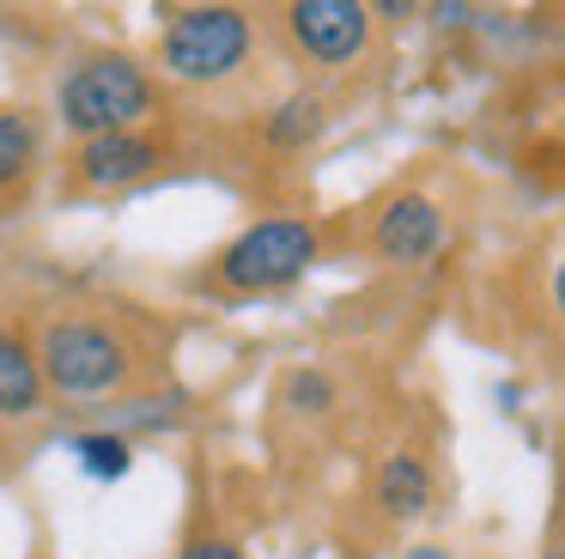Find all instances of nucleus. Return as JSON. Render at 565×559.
<instances>
[{"label":"nucleus","mask_w":565,"mask_h":559,"mask_svg":"<svg viewBox=\"0 0 565 559\" xmlns=\"http://www.w3.org/2000/svg\"><path fill=\"white\" fill-rule=\"evenodd\" d=\"M152 104H159L152 73L135 55H116V49L79 55L62 73V85H55V109H62V122L79 140H92V134H135L152 116Z\"/></svg>","instance_id":"obj_1"},{"label":"nucleus","mask_w":565,"mask_h":559,"mask_svg":"<svg viewBox=\"0 0 565 559\" xmlns=\"http://www.w3.org/2000/svg\"><path fill=\"white\" fill-rule=\"evenodd\" d=\"M256 49V24L237 7H189L164 24L159 36V67L183 85H220Z\"/></svg>","instance_id":"obj_2"},{"label":"nucleus","mask_w":565,"mask_h":559,"mask_svg":"<svg viewBox=\"0 0 565 559\" xmlns=\"http://www.w3.org/2000/svg\"><path fill=\"white\" fill-rule=\"evenodd\" d=\"M128 340L116 335L110 323L98 316H62V323L43 328V347H38V371L50 389L74 401H98L110 395L116 383L128 377Z\"/></svg>","instance_id":"obj_3"},{"label":"nucleus","mask_w":565,"mask_h":559,"mask_svg":"<svg viewBox=\"0 0 565 559\" xmlns=\"http://www.w3.org/2000/svg\"><path fill=\"white\" fill-rule=\"evenodd\" d=\"M310 262H317V231L305 219H262L237 243H225L220 280L232 292H274V286H292Z\"/></svg>","instance_id":"obj_4"},{"label":"nucleus","mask_w":565,"mask_h":559,"mask_svg":"<svg viewBox=\"0 0 565 559\" xmlns=\"http://www.w3.org/2000/svg\"><path fill=\"white\" fill-rule=\"evenodd\" d=\"M286 24H292L298 49H305L310 61L341 67V61H353L359 49H365L371 12L359 7V0H298V7L286 12Z\"/></svg>","instance_id":"obj_5"},{"label":"nucleus","mask_w":565,"mask_h":559,"mask_svg":"<svg viewBox=\"0 0 565 559\" xmlns=\"http://www.w3.org/2000/svg\"><path fill=\"white\" fill-rule=\"evenodd\" d=\"M152 165H159V146L147 134H92V140L74 146V189H92V194L128 189Z\"/></svg>","instance_id":"obj_6"},{"label":"nucleus","mask_w":565,"mask_h":559,"mask_svg":"<svg viewBox=\"0 0 565 559\" xmlns=\"http://www.w3.org/2000/svg\"><path fill=\"white\" fill-rule=\"evenodd\" d=\"M444 243V213L426 194H402V201L383 207L377 219V255L383 262H426Z\"/></svg>","instance_id":"obj_7"},{"label":"nucleus","mask_w":565,"mask_h":559,"mask_svg":"<svg viewBox=\"0 0 565 559\" xmlns=\"http://www.w3.org/2000/svg\"><path fill=\"white\" fill-rule=\"evenodd\" d=\"M38 401H43L38 347H25L13 328H0V420H25V413H38Z\"/></svg>","instance_id":"obj_8"},{"label":"nucleus","mask_w":565,"mask_h":559,"mask_svg":"<svg viewBox=\"0 0 565 559\" xmlns=\"http://www.w3.org/2000/svg\"><path fill=\"white\" fill-rule=\"evenodd\" d=\"M377 505L390 510V517H419V510L431 505V474L419 456H390L377 474Z\"/></svg>","instance_id":"obj_9"},{"label":"nucleus","mask_w":565,"mask_h":559,"mask_svg":"<svg viewBox=\"0 0 565 559\" xmlns=\"http://www.w3.org/2000/svg\"><path fill=\"white\" fill-rule=\"evenodd\" d=\"M74 456H79V468H86L92 481H122V474L135 468V444H128L122 432H86V437H74Z\"/></svg>","instance_id":"obj_10"},{"label":"nucleus","mask_w":565,"mask_h":559,"mask_svg":"<svg viewBox=\"0 0 565 559\" xmlns=\"http://www.w3.org/2000/svg\"><path fill=\"white\" fill-rule=\"evenodd\" d=\"M31 165H38V128H31V116L0 109V189H13Z\"/></svg>","instance_id":"obj_11"},{"label":"nucleus","mask_w":565,"mask_h":559,"mask_svg":"<svg viewBox=\"0 0 565 559\" xmlns=\"http://www.w3.org/2000/svg\"><path fill=\"white\" fill-rule=\"evenodd\" d=\"M317 128H322L317 104H310V97H292V104L280 109V122H274V140H280V146H298V140H310Z\"/></svg>","instance_id":"obj_12"},{"label":"nucleus","mask_w":565,"mask_h":559,"mask_svg":"<svg viewBox=\"0 0 565 559\" xmlns=\"http://www.w3.org/2000/svg\"><path fill=\"white\" fill-rule=\"evenodd\" d=\"M286 401H292V408H305V413H322V408L334 401V389L322 383L317 371H298L292 383H286Z\"/></svg>","instance_id":"obj_13"},{"label":"nucleus","mask_w":565,"mask_h":559,"mask_svg":"<svg viewBox=\"0 0 565 559\" xmlns=\"http://www.w3.org/2000/svg\"><path fill=\"white\" fill-rule=\"evenodd\" d=\"M177 559H244V547H232V541H189Z\"/></svg>","instance_id":"obj_14"},{"label":"nucleus","mask_w":565,"mask_h":559,"mask_svg":"<svg viewBox=\"0 0 565 559\" xmlns=\"http://www.w3.org/2000/svg\"><path fill=\"white\" fill-rule=\"evenodd\" d=\"M402 559H450V553H444V547H431V541H426V547H407Z\"/></svg>","instance_id":"obj_15"},{"label":"nucleus","mask_w":565,"mask_h":559,"mask_svg":"<svg viewBox=\"0 0 565 559\" xmlns=\"http://www.w3.org/2000/svg\"><path fill=\"white\" fill-rule=\"evenodd\" d=\"M553 298H559V310H565V267H559V280H553Z\"/></svg>","instance_id":"obj_16"}]
</instances>
